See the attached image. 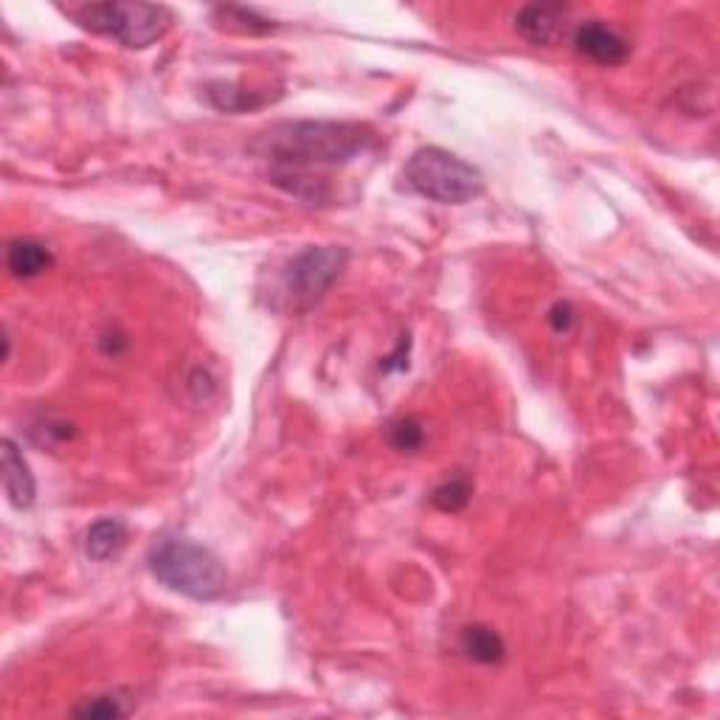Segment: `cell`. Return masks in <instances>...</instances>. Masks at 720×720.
Listing matches in <instances>:
<instances>
[{
	"instance_id": "cell-1",
	"label": "cell",
	"mask_w": 720,
	"mask_h": 720,
	"mask_svg": "<svg viewBox=\"0 0 720 720\" xmlns=\"http://www.w3.org/2000/svg\"><path fill=\"white\" fill-rule=\"evenodd\" d=\"M372 144V130L355 121H295L284 125L270 138V172L279 186L304 197L310 186V200H324L318 191L315 170L347 166L349 161L367 152Z\"/></svg>"
},
{
	"instance_id": "cell-2",
	"label": "cell",
	"mask_w": 720,
	"mask_h": 720,
	"mask_svg": "<svg viewBox=\"0 0 720 720\" xmlns=\"http://www.w3.org/2000/svg\"><path fill=\"white\" fill-rule=\"evenodd\" d=\"M150 571L158 583L189 600H217L229 585L220 557L186 537H164L150 549Z\"/></svg>"
},
{
	"instance_id": "cell-3",
	"label": "cell",
	"mask_w": 720,
	"mask_h": 720,
	"mask_svg": "<svg viewBox=\"0 0 720 720\" xmlns=\"http://www.w3.org/2000/svg\"><path fill=\"white\" fill-rule=\"evenodd\" d=\"M403 181L414 195L442 206H462L485 191V175L473 164L439 147H422L408 158Z\"/></svg>"
},
{
	"instance_id": "cell-4",
	"label": "cell",
	"mask_w": 720,
	"mask_h": 720,
	"mask_svg": "<svg viewBox=\"0 0 720 720\" xmlns=\"http://www.w3.org/2000/svg\"><path fill=\"white\" fill-rule=\"evenodd\" d=\"M79 26L116 39L125 48H150L175 23L172 9L161 3H91L77 9Z\"/></svg>"
},
{
	"instance_id": "cell-5",
	"label": "cell",
	"mask_w": 720,
	"mask_h": 720,
	"mask_svg": "<svg viewBox=\"0 0 720 720\" xmlns=\"http://www.w3.org/2000/svg\"><path fill=\"white\" fill-rule=\"evenodd\" d=\"M349 263L347 248L322 245V248H304L288 263L282 276L284 295L295 310H307L322 302Z\"/></svg>"
},
{
	"instance_id": "cell-6",
	"label": "cell",
	"mask_w": 720,
	"mask_h": 720,
	"mask_svg": "<svg viewBox=\"0 0 720 720\" xmlns=\"http://www.w3.org/2000/svg\"><path fill=\"white\" fill-rule=\"evenodd\" d=\"M569 14L564 3H530L515 14V32L532 46H557L569 34Z\"/></svg>"
},
{
	"instance_id": "cell-7",
	"label": "cell",
	"mask_w": 720,
	"mask_h": 720,
	"mask_svg": "<svg viewBox=\"0 0 720 720\" xmlns=\"http://www.w3.org/2000/svg\"><path fill=\"white\" fill-rule=\"evenodd\" d=\"M571 39H574L577 54H583L585 59H591L596 66H619V62L630 57L628 39L623 34H616L611 26H605L603 20L580 23Z\"/></svg>"
},
{
	"instance_id": "cell-8",
	"label": "cell",
	"mask_w": 720,
	"mask_h": 720,
	"mask_svg": "<svg viewBox=\"0 0 720 720\" xmlns=\"http://www.w3.org/2000/svg\"><path fill=\"white\" fill-rule=\"evenodd\" d=\"M3 487H7V496L12 501V507L18 510H28L37 498V481H34V473L28 467L26 456L18 448L14 439H3Z\"/></svg>"
},
{
	"instance_id": "cell-9",
	"label": "cell",
	"mask_w": 720,
	"mask_h": 720,
	"mask_svg": "<svg viewBox=\"0 0 720 720\" xmlns=\"http://www.w3.org/2000/svg\"><path fill=\"white\" fill-rule=\"evenodd\" d=\"M54 265L51 251L37 240H14L7 248V268L18 279H34Z\"/></svg>"
},
{
	"instance_id": "cell-10",
	"label": "cell",
	"mask_w": 720,
	"mask_h": 720,
	"mask_svg": "<svg viewBox=\"0 0 720 720\" xmlns=\"http://www.w3.org/2000/svg\"><path fill=\"white\" fill-rule=\"evenodd\" d=\"M125 546H127V524L125 521H118V518H102V521H96V524L88 530L85 551L91 560H96V564H105V560L116 557Z\"/></svg>"
},
{
	"instance_id": "cell-11",
	"label": "cell",
	"mask_w": 720,
	"mask_h": 720,
	"mask_svg": "<svg viewBox=\"0 0 720 720\" xmlns=\"http://www.w3.org/2000/svg\"><path fill=\"white\" fill-rule=\"evenodd\" d=\"M462 650L467 653V659L478 664H498L504 662L507 655V644L504 639L496 634L487 625H471L462 634Z\"/></svg>"
},
{
	"instance_id": "cell-12",
	"label": "cell",
	"mask_w": 720,
	"mask_h": 720,
	"mask_svg": "<svg viewBox=\"0 0 720 720\" xmlns=\"http://www.w3.org/2000/svg\"><path fill=\"white\" fill-rule=\"evenodd\" d=\"M471 496H473V490L465 478H451V481L439 485L437 490L431 492V504L442 512H458V510H465L467 501H471Z\"/></svg>"
},
{
	"instance_id": "cell-13",
	"label": "cell",
	"mask_w": 720,
	"mask_h": 720,
	"mask_svg": "<svg viewBox=\"0 0 720 720\" xmlns=\"http://www.w3.org/2000/svg\"><path fill=\"white\" fill-rule=\"evenodd\" d=\"M214 14H220V18L229 23V28H240V32H245V34H268L276 28V23H270V20H265V18H256V12H251V9L223 7V9H217Z\"/></svg>"
},
{
	"instance_id": "cell-14",
	"label": "cell",
	"mask_w": 720,
	"mask_h": 720,
	"mask_svg": "<svg viewBox=\"0 0 720 720\" xmlns=\"http://www.w3.org/2000/svg\"><path fill=\"white\" fill-rule=\"evenodd\" d=\"M388 439H392V445L397 448V451L414 453L422 448V442H426V428L419 426L414 417L397 419L392 426V431H388Z\"/></svg>"
},
{
	"instance_id": "cell-15",
	"label": "cell",
	"mask_w": 720,
	"mask_h": 720,
	"mask_svg": "<svg viewBox=\"0 0 720 720\" xmlns=\"http://www.w3.org/2000/svg\"><path fill=\"white\" fill-rule=\"evenodd\" d=\"M73 715H77V718L116 720V718H125L127 707H121L118 698H113V695H102V698H93V701H88V704H82V707L73 709Z\"/></svg>"
},
{
	"instance_id": "cell-16",
	"label": "cell",
	"mask_w": 720,
	"mask_h": 720,
	"mask_svg": "<svg viewBox=\"0 0 720 720\" xmlns=\"http://www.w3.org/2000/svg\"><path fill=\"white\" fill-rule=\"evenodd\" d=\"M549 322L555 327V333H569L571 324H574V310L569 302H557L549 313Z\"/></svg>"
},
{
	"instance_id": "cell-17",
	"label": "cell",
	"mask_w": 720,
	"mask_h": 720,
	"mask_svg": "<svg viewBox=\"0 0 720 720\" xmlns=\"http://www.w3.org/2000/svg\"><path fill=\"white\" fill-rule=\"evenodd\" d=\"M408 335H403V341H399V349L392 355V358H386V363H383V372H392V369H406L408 360H403V352H408Z\"/></svg>"
}]
</instances>
